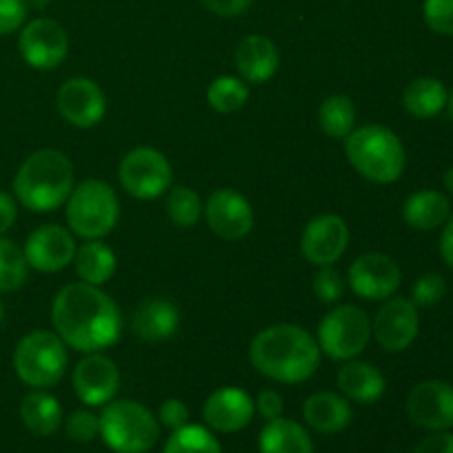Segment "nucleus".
<instances>
[{
	"label": "nucleus",
	"mask_w": 453,
	"mask_h": 453,
	"mask_svg": "<svg viewBox=\"0 0 453 453\" xmlns=\"http://www.w3.org/2000/svg\"><path fill=\"white\" fill-rule=\"evenodd\" d=\"M259 453H314V442L308 429L279 416L261 429Z\"/></svg>",
	"instance_id": "bb28decb"
},
{
	"label": "nucleus",
	"mask_w": 453,
	"mask_h": 453,
	"mask_svg": "<svg viewBox=\"0 0 453 453\" xmlns=\"http://www.w3.org/2000/svg\"><path fill=\"white\" fill-rule=\"evenodd\" d=\"M73 264L80 281L97 288L109 283L113 279L115 270H118L115 252L102 239H87V243H82L75 250Z\"/></svg>",
	"instance_id": "a878e982"
},
{
	"label": "nucleus",
	"mask_w": 453,
	"mask_h": 453,
	"mask_svg": "<svg viewBox=\"0 0 453 453\" xmlns=\"http://www.w3.org/2000/svg\"><path fill=\"white\" fill-rule=\"evenodd\" d=\"M119 184L135 199H157L173 186V168L166 155L150 146L128 150L119 162Z\"/></svg>",
	"instance_id": "1a4fd4ad"
},
{
	"label": "nucleus",
	"mask_w": 453,
	"mask_h": 453,
	"mask_svg": "<svg viewBox=\"0 0 453 453\" xmlns=\"http://www.w3.org/2000/svg\"><path fill=\"white\" fill-rule=\"evenodd\" d=\"M423 18L438 35H453V0H423Z\"/></svg>",
	"instance_id": "c9c22d12"
},
{
	"label": "nucleus",
	"mask_w": 453,
	"mask_h": 453,
	"mask_svg": "<svg viewBox=\"0 0 453 453\" xmlns=\"http://www.w3.org/2000/svg\"><path fill=\"white\" fill-rule=\"evenodd\" d=\"M255 411L264 416L265 420H274L283 414V398L281 394L274 392V389H264L259 392L255 401Z\"/></svg>",
	"instance_id": "ea45409f"
},
{
	"label": "nucleus",
	"mask_w": 453,
	"mask_h": 453,
	"mask_svg": "<svg viewBox=\"0 0 453 453\" xmlns=\"http://www.w3.org/2000/svg\"><path fill=\"white\" fill-rule=\"evenodd\" d=\"M279 62H281V56H279L277 44L268 35L261 34L246 35L234 51V65H237L242 78L250 84L273 80L279 71Z\"/></svg>",
	"instance_id": "aec40b11"
},
{
	"label": "nucleus",
	"mask_w": 453,
	"mask_h": 453,
	"mask_svg": "<svg viewBox=\"0 0 453 453\" xmlns=\"http://www.w3.org/2000/svg\"><path fill=\"white\" fill-rule=\"evenodd\" d=\"M407 416L427 432H449L453 427V385L447 380H423L407 396Z\"/></svg>",
	"instance_id": "ddd939ff"
},
{
	"label": "nucleus",
	"mask_w": 453,
	"mask_h": 453,
	"mask_svg": "<svg viewBox=\"0 0 453 453\" xmlns=\"http://www.w3.org/2000/svg\"><path fill=\"white\" fill-rule=\"evenodd\" d=\"M414 453H453V434L432 432V436L425 438Z\"/></svg>",
	"instance_id": "79ce46f5"
},
{
	"label": "nucleus",
	"mask_w": 453,
	"mask_h": 453,
	"mask_svg": "<svg viewBox=\"0 0 453 453\" xmlns=\"http://www.w3.org/2000/svg\"><path fill=\"white\" fill-rule=\"evenodd\" d=\"M162 453H221V445L211 429L188 423L171 434Z\"/></svg>",
	"instance_id": "2f4dec72"
},
{
	"label": "nucleus",
	"mask_w": 453,
	"mask_h": 453,
	"mask_svg": "<svg viewBox=\"0 0 453 453\" xmlns=\"http://www.w3.org/2000/svg\"><path fill=\"white\" fill-rule=\"evenodd\" d=\"M449 217L451 203L447 195L441 193V190H416L403 203V219H405V224L414 230H423V233L442 228Z\"/></svg>",
	"instance_id": "b1692460"
},
{
	"label": "nucleus",
	"mask_w": 453,
	"mask_h": 453,
	"mask_svg": "<svg viewBox=\"0 0 453 453\" xmlns=\"http://www.w3.org/2000/svg\"><path fill=\"white\" fill-rule=\"evenodd\" d=\"M27 270L29 265L22 255V248L0 237V295L18 290L27 281Z\"/></svg>",
	"instance_id": "473e14b6"
},
{
	"label": "nucleus",
	"mask_w": 453,
	"mask_h": 453,
	"mask_svg": "<svg viewBox=\"0 0 453 453\" xmlns=\"http://www.w3.org/2000/svg\"><path fill=\"white\" fill-rule=\"evenodd\" d=\"M20 418L35 436H53L62 427V405L47 389H34L20 403Z\"/></svg>",
	"instance_id": "393cba45"
},
{
	"label": "nucleus",
	"mask_w": 453,
	"mask_h": 453,
	"mask_svg": "<svg viewBox=\"0 0 453 453\" xmlns=\"http://www.w3.org/2000/svg\"><path fill=\"white\" fill-rule=\"evenodd\" d=\"M73 389L88 407H104L119 389V370L102 352H91L75 365Z\"/></svg>",
	"instance_id": "f3484780"
},
{
	"label": "nucleus",
	"mask_w": 453,
	"mask_h": 453,
	"mask_svg": "<svg viewBox=\"0 0 453 453\" xmlns=\"http://www.w3.org/2000/svg\"><path fill=\"white\" fill-rule=\"evenodd\" d=\"M157 416H159V423H162L164 427H168L171 432H175V429L188 425L190 411H188V407H186L184 401H180V398H168V401H164L162 405H159Z\"/></svg>",
	"instance_id": "58836bf2"
},
{
	"label": "nucleus",
	"mask_w": 453,
	"mask_h": 453,
	"mask_svg": "<svg viewBox=\"0 0 453 453\" xmlns=\"http://www.w3.org/2000/svg\"><path fill=\"white\" fill-rule=\"evenodd\" d=\"M69 354L56 332L34 330L18 341L13 349V370L31 389L56 388L66 374Z\"/></svg>",
	"instance_id": "423d86ee"
},
{
	"label": "nucleus",
	"mask_w": 453,
	"mask_h": 453,
	"mask_svg": "<svg viewBox=\"0 0 453 453\" xmlns=\"http://www.w3.org/2000/svg\"><path fill=\"white\" fill-rule=\"evenodd\" d=\"M255 401L242 388H219L203 403V423L219 434H237L255 418Z\"/></svg>",
	"instance_id": "6ab92c4d"
},
{
	"label": "nucleus",
	"mask_w": 453,
	"mask_h": 453,
	"mask_svg": "<svg viewBox=\"0 0 453 453\" xmlns=\"http://www.w3.org/2000/svg\"><path fill=\"white\" fill-rule=\"evenodd\" d=\"M3 319H4V305L3 301H0V323H3Z\"/></svg>",
	"instance_id": "09e8293b"
},
{
	"label": "nucleus",
	"mask_w": 453,
	"mask_h": 453,
	"mask_svg": "<svg viewBox=\"0 0 453 453\" xmlns=\"http://www.w3.org/2000/svg\"><path fill=\"white\" fill-rule=\"evenodd\" d=\"M119 199L113 186L102 180H84L66 199V224L82 239H102L118 226Z\"/></svg>",
	"instance_id": "0eeeda50"
},
{
	"label": "nucleus",
	"mask_w": 453,
	"mask_h": 453,
	"mask_svg": "<svg viewBox=\"0 0 453 453\" xmlns=\"http://www.w3.org/2000/svg\"><path fill=\"white\" fill-rule=\"evenodd\" d=\"M418 330V308L414 305V301L405 299V296L385 299L372 323V334L376 336V343L389 354L405 352L416 341Z\"/></svg>",
	"instance_id": "9b49d317"
},
{
	"label": "nucleus",
	"mask_w": 453,
	"mask_h": 453,
	"mask_svg": "<svg viewBox=\"0 0 453 453\" xmlns=\"http://www.w3.org/2000/svg\"><path fill=\"white\" fill-rule=\"evenodd\" d=\"M18 219V202L9 193L0 190V237L16 224Z\"/></svg>",
	"instance_id": "37998d69"
},
{
	"label": "nucleus",
	"mask_w": 453,
	"mask_h": 453,
	"mask_svg": "<svg viewBox=\"0 0 453 453\" xmlns=\"http://www.w3.org/2000/svg\"><path fill=\"white\" fill-rule=\"evenodd\" d=\"M58 111L69 124L91 128L106 115V96L91 78H71L58 91Z\"/></svg>",
	"instance_id": "a211bd4d"
},
{
	"label": "nucleus",
	"mask_w": 453,
	"mask_h": 453,
	"mask_svg": "<svg viewBox=\"0 0 453 453\" xmlns=\"http://www.w3.org/2000/svg\"><path fill=\"white\" fill-rule=\"evenodd\" d=\"M27 7L25 0H0V35H9L13 31L22 29L27 22Z\"/></svg>",
	"instance_id": "4c0bfd02"
},
{
	"label": "nucleus",
	"mask_w": 453,
	"mask_h": 453,
	"mask_svg": "<svg viewBox=\"0 0 453 453\" xmlns=\"http://www.w3.org/2000/svg\"><path fill=\"white\" fill-rule=\"evenodd\" d=\"M66 436L78 445H87L100 436V416L88 410H75L66 418Z\"/></svg>",
	"instance_id": "f704fd0d"
},
{
	"label": "nucleus",
	"mask_w": 453,
	"mask_h": 453,
	"mask_svg": "<svg viewBox=\"0 0 453 453\" xmlns=\"http://www.w3.org/2000/svg\"><path fill=\"white\" fill-rule=\"evenodd\" d=\"M447 111H449V118L453 122V91L449 93V100H447Z\"/></svg>",
	"instance_id": "de8ad7c7"
},
{
	"label": "nucleus",
	"mask_w": 453,
	"mask_h": 453,
	"mask_svg": "<svg viewBox=\"0 0 453 453\" xmlns=\"http://www.w3.org/2000/svg\"><path fill=\"white\" fill-rule=\"evenodd\" d=\"M372 339V321L357 305H339L323 317L317 343L332 361H352L361 357Z\"/></svg>",
	"instance_id": "6e6552de"
},
{
	"label": "nucleus",
	"mask_w": 453,
	"mask_h": 453,
	"mask_svg": "<svg viewBox=\"0 0 453 453\" xmlns=\"http://www.w3.org/2000/svg\"><path fill=\"white\" fill-rule=\"evenodd\" d=\"M100 436L115 453H149L159 438V425L142 403L111 401L100 414Z\"/></svg>",
	"instance_id": "39448f33"
},
{
	"label": "nucleus",
	"mask_w": 453,
	"mask_h": 453,
	"mask_svg": "<svg viewBox=\"0 0 453 453\" xmlns=\"http://www.w3.org/2000/svg\"><path fill=\"white\" fill-rule=\"evenodd\" d=\"M319 124L323 133L334 140H345L357 124V106L348 96H330L319 109Z\"/></svg>",
	"instance_id": "c85d7f7f"
},
{
	"label": "nucleus",
	"mask_w": 453,
	"mask_h": 453,
	"mask_svg": "<svg viewBox=\"0 0 453 453\" xmlns=\"http://www.w3.org/2000/svg\"><path fill=\"white\" fill-rule=\"evenodd\" d=\"M73 164L62 150L40 149L25 159L13 177V195L31 212H51L73 190Z\"/></svg>",
	"instance_id": "7ed1b4c3"
},
{
	"label": "nucleus",
	"mask_w": 453,
	"mask_h": 453,
	"mask_svg": "<svg viewBox=\"0 0 453 453\" xmlns=\"http://www.w3.org/2000/svg\"><path fill=\"white\" fill-rule=\"evenodd\" d=\"M349 401L334 392H317L303 403V418L317 434H339L352 423Z\"/></svg>",
	"instance_id": "5701e85b"
},
{
	"label": "nucleus",
	"mask_w": 453,
	"mask_h": 453,
	"mask_svg": "<svg viewBox=\"0 0 453 453\" xmlns=\"http://www.w3.org/2000/svg\"><path fill=\"white\" fill-rule=\"evenodd\" d=\"M441 257H442V261H445V264L453 270V215L447 219V224L442 226Z\"/></svg>",
	"instance_id": "c03bdc74"
},
{
	"label": "nucleus",
	"mask_w": 453,
	"mask_h": 453,
	"mask_svg": "<svg viewBox=\"0 0 453 453\" xmlns=\"http://www.w3.org/2000/svg\"><path fill=\"white\" fill-rule=\"evenodd\" d=\"M348 281L358 299L385 301L398 292L403 273L392 257L383 252H367L352 261Z\"/></svg>",
	"instance_id": "f8f14e48"
},
{
	"label": "nucleus",
	"mask_w": 453,
	"mask_h": 453,
	"mask_svg": "<svg viewBox=\"0 0 453 453\" xmlns=\"http://www.w3.org/2000/svg\"><path fill=\"white\" fill-rule=\"evenodd\" d=\"M166 215L177 228H193L202 219L203 203L188 186H171L166 193Z\"/></svg>",
	"instance_id": "7c9ffc66"
},
{
	"label": "nucleus",
	"mask_w": 453,
	"mask_h": 453,
	"mask_svg": "<svg viewBox=\"0 0 453 453\" xmlns=\"http://www.w3.org/2000/svg\"><path fill=\"white\" fill-rule=\"evenodd\" d=\"M203 217L208 228L226 242H239L248 237L255 226L250 202L233 188L212 190L208 202L203 203Z\"/></svg>",
	"instance_id": "4468645a"
},
{
	"label": "nucleus",
	"mask_w": 453,
	"mask_h": 453,
	"mask_svg": "<svg viewBox=\"0 0 453 453\" xmlns=\"http://www.w3.org/2000/svg\"><path fill=\"white\" fill-rule=\"evenodd\" d=\"M203 7L211 9L219 18H237L250 9L252 0H202Z\"/></svg>",
	"instance_id": "a19ab883"
},
{
	"label": "nucleus",
	"mask_w": 453,
	"mask_h": 453,
	"mask_svg": "<svg viewBox=\"0 0 453 453\" xmlns=\"http://www.w3.org/2000/svg\"><path fill=\"white\" fill-rule=\"evenodd\" d=\"M447 295V281L442 274L427 273L414 283L411 288V301L416 308H432V305L441 303Z\"/></svg>",
	"instance_id": "72a5a7b5"
},
{
	"label": "nucleus",
	"mask_w": 453,
	"mask_h": 453,
	"mask_svg": "<svg viewBox=\"0 0 453 453\" xmlns=\"http://www.w3.org/2000/svg\"><path fill=\"white\" fill-rule=\"evenodd\" d=\"M349 243V228L343 217L319 215L305 226L301 234V252L305 261L317 268L334 265L345 255Z\"/></svg>",
	"instance_id": "dca6fc26"
},
{
	"label": "nucleus",
	"mask_w": 453,
	"mask_h": 453,
	"mask_svg": "<svg viewBox=\"0 0 453 453\" xmlns=\"http://www.w3.org/2000/svg\"><path fill=\"white\" fill-rule=\"evenodd\" d=\"M449 93L438 78H416L403 91V106L416 119H432L447 109Z\"/></svg>",
	"instance_id": "cd10ccee"
},
{
	"label": "nucleus",
	"mask_w": 453,
	"mask_h": 453,
	"mask_svg": "<svg viewBox=\"0 0 453 453\" xmlns=\"http://www.w3.org/2000/svg\"><path fill=\"white\" fill-rule=\"evenodd\" d=\"M18 49L31 69H58L69 56V34L53 18H34L22 25Z\"/></svg>",
	"instance_id": "9d476101"
},
{
	"label": "nucleus",
	"mask_w": 453,
	"mask_h": 453,
	"mask_svg": "<svg viewBox=\"0 0 453 453\" xmlns=\"http://www.w3.org/2000/svg\"><path fill=\"white\" fill-rule=\"evenodd\" d=\"M208 104L217 111V113H237L239 109H243L250 97L248 91L246 80H239L234 75H219L217 80H212V84L208 87Z\"/></svg>",
	"instance_id": "c756f323"
},
{
	"label": "nucleus",
	"mask_w": 453,
	"mask_h": 453,
	"mask_svg": "<svg viewBox=\"0 0 453 453\" xmlns=\"http://www.w3.org/2000/svg\"><path fill=\"white\" fill-rule=\"evenodd\" d=\"M312 290L323 303H336L343 296L345 281L339 270H334L332 265H326V268H319V273L314 274Z\"/></svg>",
	"instance_id": "e433bc0d"
},
{
	"label": "nucleus",
	"mask_w": 453,
	"mask_h": 453,
	"mask_svg": "<svg viewBox=\"0 0 453 453\" xmlns=\"http://www.w3.org/2000/svg\"><path fill=\"white\" fill-rule=\"evenodd\" d=\"M56 334L75 352H102L118 343L122 334V312L102 288L78 281L56 295L51 305Z\"/></svg>",
	"instance_id": "f257e3e1"
},
{
	"label": "nucleus",
	"mask_w": 453,
	"mask_h": 453,
	"mask_svg": "<svg viewBox=\"0 0 453 453\" xmlns=\"http://www.w3.org/2000/svg\"><path fill=\"white\" fill-rule=\"evenodd\" d=\"M180 308L173 301L162 299V296H150L137 305L131 326L135 336L155 343V341L171 339L180 327Z\"/></svg>",
	"instance_id": "4be33fe9"
},
{
	"label": "nucleus",
	"mask_w": 453,
	"mask_h": 453,
	"mask_svg": "<svg viewBox=\"0 0 453 453\" xmlns=\"http://www.w3.org/2000/svg\"><path fill=\"white\" fill-rule=\"evenodd\" d=\"M341 394L348 401L358 403V405H374L385 396L388 380L383 372L367 361H345V365L339 370L336 376Z\"/></svg>",
	"instance_id": "412c9836"
},
{
	"label": "nucleus",
	"mask_w": 453,
	"mask_h": 453,
	"mask_svg": "<svg viewBox=\"0 0 453 453\" xmlns=\"http://www.w3.org/2000/svg\"><path fill=\"white\" fill-rule=\"evenodd\" d=\"M442 181H445V188L453 195V166L447 168V173H445V177H442Z\"/></svg>",
	"instance_id": "a18cd8bd"
},
{
	"label": "nucleus",
	"mask_w": 453,
	"mask_h": 453,
	"mask_svg": "<svg viewBox=\"0 0 453 453\" xmlns=\"http://www.w3.org/2000/svg\"><path fill=\"white\" fill-rule=\"evenodd\" d=\"M250 363L265 379L296 385L305 383L319 370L321 349L308 330L292 323H279L252 339Z\"/></svg>",
	"instance_id": "f03ea898"
},
{
	"label": "nucleus",
	"mask_w": 453,
	"mask_h": 453,
	"mask_svg": "<svg viewBox=\"0 0 453 453\" xmlns=\"http://www.w3.org/2000/svg\"><path fill=\"white\" fill-rule=\"evenodd\" d=\"M75 250L78 246L69 230L58 224H44L27 237L22 255L29 268L53 274L73 264Z\"/></svg>",
	"instance_id": "2eb2a0df"
},
{
	"label": "nucleus",
	"mask_w": 453,
	"mask_h": 453,
	"mask_svg": "<svg viewBox=\"0 0 453 453\" xmlns=\"http://www.w3.org/2000/svg\"><path fill=\"white\" fill-rule=\"evenodd\" d=\"M345 155L354 171L374 184H394L407 166L401 137L380 124H365L345 137Z\"/></svg>",
	"instance_id": "20e7f679"
},
{
	"label": "nucleus",
	"mask_w": 453,
	"mask_h": 453,
	"mask_svg": "<svg viewBox=\"0 0 453 453\" xmlns=\"http://www.w3.org/2000/svg\"><path fill=\"white\" fill-rule=\"evenodd\" d=\"M27 7H34V9H44L51 4V0H25Z\"/></svg>",
	"instance_id": "49530a36"
}]
</instances>
